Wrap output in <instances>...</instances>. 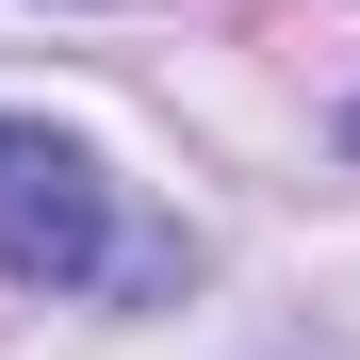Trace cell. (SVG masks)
<instances>
[{"label":"cell","instance_id":"1","mask_svg":"<svg viewBox=\"0 0 360 360\" xmlns=\"http://www.w3.org/2000/svg\"><path fill=\"white\" fill-rule=\"evenodd\" d=\"M0 278H33V295L115 278V197L49 115H0Z\"/></svg>","mask_w":360,"mask_h":360},{"label":"cell","instance_id":"2","mask_svg":"<svg viewBox=\"0 0 360 360\" xmlns=\"http://www.w3.org/2000/svg\"><path fill=\"white\" fill-rule=\"evenodd\" d=\"M344 148H360V115H344Z\"/></svg>","mask_w":360,"mask_h":360}]
</instances>
